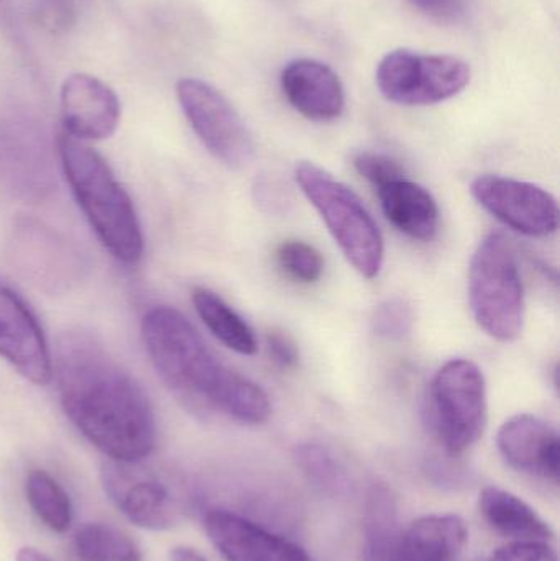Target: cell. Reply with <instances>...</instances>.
Listing matches in <instances>:
<instances>
[{
	"instance_id": "obj_1",
	"label": "cell",
	"mask_w": 560,
	"mask_h": 561,
	"mask_svg": "<svg viewBox=\"0 0 560 561\" xmlns=\"http://www.w3.org/2000/svg\"><path fill=\"white\" fill-rule=\"evenodd\" d=\"M53 376L65 414L118 463H140L157 447L148 396L91 333L66 332L56 346Z\"/></svg>"
},
{
	"instance_id": "obj_2",
	"label": "cell",
	"mask_w": 560,
	"mask_h": 561,
	"mask_svg": "<svg viewBox=\"0 0 560 561\" xmlns=\"http://www.w3.org/2000/svg\"><path fill=\"white\" fill-rule=\"evenodd\" d=\"M141 336L160 378L194 408L220 412L243 424L268 421L272 404L266 392L224 365L180 310L170 306L148 310Z\"/></svg>"
},
{
	"instance_id": "obj_3",
	"label": "cell",
	"mask_w": 560,
	"mask_h": 561,
	"mask_svg": "<svg viewBox=\"0 0 560 561\" xmlns=\"http://www.w3.org/2000/svg\"><path fill=\"white\" fill-rule=\"evenodd\" d=\"M56 147L66 181L99 242L117 262L137 265L144 255L140 220L107 161L66 131L58 135Z\"/></svg>"
},
{
	"instance_id": "obj_4",
	"label": "cell",
	"mask_w": 560,
	"mask_h": 561,
	"mask_svg": "<svg viewBox=\"0 0 560 561\" xmlns=\"http://www.w3.org/2000/svg\"><path fill=\"white\" fill-rule=\"evenodd\" d=\"M296 181L355 272L377 278L384 268V236L357 194L308 161L296 168Z\"/></svg>"
},
{
	"instance_id": "obj_5",
	"label": "cell",
	"mask_w": 560,
	"mask_h": 561,
	"mask_svg": "<svg viewBox=\"0 0 560 561\" xmlns=\"http://www.w3.org/2000/svg\"><path fill=\"white\" fill-rule=\"evenodd\" d=\"M469 299L473 319L499 342H515L525 327V289L512 243L489 233L470 262Z\"/></svg>"
},
{
	"instance_id": "obj_6",
	"label": "cell",
	"mask_w": 560,
	"mask_h": 561,
	"mask_svg": "<svg viewBox=\"0 0 560 561\" xmlns=\"http://www.w3.org/2000/svg\"><path fill=\"white\" fill-rule=\"evenodd\" d=\"M487 382L470 359L447 362L434 376L427 422L450 457H459L479 442L487 425Z\"/></svg>"
},
{
	"instance_id": "obj_7",
	"label": "cell",
	"mask_w": 560,
	"mask_h": 561,
	"mask_svg": "<svg viewBox=\"0 0 560 561\" xmlns=\"http://www.w3.org/2000/svg\"><path fill=\"white\" fill-rule=\"evenodd\" d=\"M470 75V66L457 56L395 49L378 65L377 85L395 104L433 105L460 94Z\"/></svg>"
},
{
	"instance_id": "obj_8",
	"label": "cell",
	"mask_w": 560,
	"mask_h": 561,
	"mask_svg": "<svg viewBox=\"0 0 560 561\" xmlns=\"http://www.w3.org/2000/svg\"><path fill=\"white\" fill-rule=\"evenodd\" d=\"M176 95L194 134L220 163L243 168L252 161V134L222 92L201 79L184 78L178 81Z\"/></svg>"
},
{
	"instance_id": "obj_9",
	"label": "cell",
	"mask_w": 560,
	"mask_h": 561,
	"mask_svg": "<svg viewBox=\"0 0 560 561\" xmlns=\"http://www.w3.org/2000/svg\"><path fill=\"white\" fill-rule=\"evenodd\" d=\"M470 193L487 213L523 236L545 239L558 230V201L541 186L483 174L473 180Z\"/></svg>"
},
{
	"instance_id": "obj_10",
	"label": "cell",
	"mask_w": 560,
	"mask_h": 561,
	"mask_svg": "<svg viewBox=\"0 0 560 561\" xmlns=\"http://www.w3.org/2000/svg\"><path fill=\"white\" fill-rule=\"evenodd\" d=\"M140 463L108 460L102 468L105 494L135 526L157 533L171 529L181 517L180 501L170 484Z\"/></svg>"
},
{
	"instance_id": "obj_11",
	"label": "cell",
	"mask_w": 560,
	"mask_h": 561,
	"mask_svg": "<svg viewBox=\"0 0 560 561\" xmlns=\"http://www.w3.org/2000/svg\"><path fill=\"white\" fill-rule=\"evenodd\" d=\"M0 358L36 386L53 379V356L38 319L22 297L0 283Z\"/></svg>"
},
{
	"instance_id": "obj_12",
	"label": "cell",
	"mask_w": 560,
	"mask_h": 561,
	"mask_svg": "<svg viewBox=\"0 0 560 561\" xmlns=\"http://www.w3.org/2000/svg\"><path fill=\"white\" fill-rule=\"evenodd\" d=\"M62 127L81 141L105 140L117 130L121 101L101 79L85 72L68 76L61 85Z\"/></svg>"
},
{
	"instance_id": "obj_13",
	"label": "cell",
	"mask_w": 560,
	"mask_h": 561,
	"mask_svg": "<svg viewBox=\"0 0 560 561\" xmlns=\"http://www.w3.org/2000/svg\"><path fill=\"white\" fill-rule=\"evenodd\" d=\"M204 527L217 552L227 561H316L285 537L229 511H207Z\"/></svg>"
},
{
	"instance_id": "obj_14",
	"label": "cell",
	"mask_w": 560,
	"mask_h": 561,
	"mask_svg": "<svg viewBox=\"0 0 560 561\" xmlns=\"http://www.w3.org/2000/svg\"><path fill=\"white\" fill-rule=\"evenodd\" d=\"M496 447L513 470L559 483V435L542 419L532 414L508 419L496 435Z\"/></svg>"
},
{
	"instance_id": "obj_15",
	"label": "cell",
	"mask_w": 560,
	"mask_h": 561,
	"mask_svg": "<svg viewBox=\"0 0 560 561\" xmlns=\"http://www.w3.org/2000/svg\"><path fill=\"white\" fill-rule=\"evenodd\" d=\"M282 89L295 111L309 121L331 122L345 107L344 85L324 62L296 59L282 72Z\"/></svg>"
},
{
	"instance_id": "obj_16",
	"label": "cell",
	"mask_w": 560,
	"mask_h": 561,
	"mask_svg": "<svg viewBox=\"0 0 560 561\" xmlns=\"http://www.w3.org/2000/svg\"><path fill=\"white\" fill-rule=\"evenodd\" d=\"M15 256L20 270L39 286H66L79 272L78 259L65 240L38 224H23L15 233Z\"/></svg>"
},
{
	"instance_id": "obj_17",
	"label": "cell",
	"mask_w": 560,
	"mask_h": 561,
	"mask_svg": "<svg viewBox=\"0 0 560 561\" xmlns=\"http://www.w3.org/2000/svg\"><path fill=\"white\" fill-rule=\"evenodd\" d=\"M469 540L467 524L454 514L421 517L401 529L390 561H457Z\"/></svg>"
},
{
	"instance_id": "obj_18",
	"label": "cell",
	"mask_w": 560,
	"mask_h": 561,
	"mask_svg": "<svg viewBox=\"0 0 560 561\" xmlns=\"http://www.w3.org/2000/svg\"><path fill=\"white\" fill-rule=\"evenodd\" d=\"M388 222L410 239L431 242L439 230V206L433 194L407 178L377 187Z\"/></svg>"
},
{
	"instance_id": "obj_19",
	"label": "cell",
	"mask_w": 560,
	"mask_h": 561,
	"mask_svg": "<svg viewBox=\"0 0 560 561\" xmlns=\"http://www.w3.org/2000/svg\"><path fill=\"white\" fill-rule=\"evenodd\" d=\"M480 513L490 527L516 540L552 542L555 530L522 497L502 488L487 486L480 493Z\"/></svg>"
},
{
	"instance_id": "obj_20",
	"label": "cell",
	"mask_w": 560,
	"mask_h": 561,
	"mask_svg": "<svg viewBox=\"0 0 560 561\" xmlns=\"http://www.w3.org/2000/svg\"><path fill=\"white\" fill-rule=\"evenodd\" d=\"M400 534L397 496L387 484H372L364 507L365 561H390Z\"/></svg>"
},
{
	"instance_id": "obj_21",
	"label": "cell",
	"mask_w": 560,
	"mask_h": 561,
	"mask_svg": "<svg viewBox=\"0 0 560 561\" xmlns=\"http://www.w3.org/2000/svg\"><path fill=\"white\" fill-rule=\"evenodd\" d=\"M193 304L204 325L227 348L239 355H255L259 350L255 332L219 294L206 287H196L193 290Z\"/></svg>"
},
{
	"instance_id": "obj_22",
	"label": "cell",
	"mask_w": 560,
	"mask_h": 561,
	"mask_svg": "<svg viewBox=\"0 0 560 561\" xmlns=\"http://www.w3.org/2000/svg\"><path fill=\"white\" fill-rule=\"evenodd\" d=\"M76 556L81 561H144L138 543L108 524L89 523L76 533Z\"/></svg>"
},
{
	"instance_id": "obj_23",
	"label": "cell",
	"mask_w": 560,
	"mask_h": 561,
	"mask_svg": "<svg viewBox=\"0 0 560 561\" xmlns=\"http://www.w3.org/2000/svg\"><path fill=\"white\" fill-rule=\"evenodd\" d=\"M26 500L48 529L68 533L72 524V504L61 484L45 470H32L26 477Z\"/></svg>"
},
{
	"instance_id": "obj_24",
	"label": "cell",
	"mask_w": 560,
	"mask_h": 561,
	"mask_svg": "<svg viewBox=\"0 0 560 561\" xmlns=\"http://www.w3.org/2000/svg\"><path fill=\"white\" fill-rule=\"evenodd\" d=\"M296 465L322 493L344 494L351 486L347 468L334 451L318 442H306L295 450Z\"/></svg>"
},
{
	"instance_id": "obj_25",
	"label": "cell",
	"mask_w": 560,
	"mask_h": 561,
	"mask_svg": "<svg viewBox=\"0 0 560 561\" xmlns=\"http://www.w3.org/2000/svg\"><path fill=\"white\" fill-rule=\"evenodd\" d=\"M279 268L299 283H316L324 273V259L319 250L299 240H292L279 245L276 252Z\"/></svg>"
},
{
	"instance_id": "obj_26",
	"label": "cell",
	"mask_w": 560,
	"mask_h": 561,
	"mask_svg": "<svg viewBox=\"0 0 560 561\" xmlns=\"http://www.w3.org/2000/svg\"><path fill=\"white\" fill-rule=\"evenodd\" d=\"M414 325V310L408 300L393 297L375 307L372 313V329L378 336L400 340L410 335Z\"/></svg>"
},
{
	"instance_id": "obj_27",
	"label": "cell",
	"mask_w": 560,
	"mask_h": 561,
	"mask_svg": "<svg viewBox=\"0 0 560 561\" xmlns=\"http://www.w3.org/2000/svg\"><path fill=\"white\" fill-rule=\"evenodd\" d=\"M354 167L362 178L374 184L375 187L384 186L390 181L404 176L403 167L387 154L364 151L354 158Z\"/></svg>"
},
{
	"instance_id": "obj_28",
	"label": "cell",
	"mask_w": 560,
	"mask_h": 561,
	"mask_svg": "<svg viewBox=\"0 0 560 561\" xmlns=\"http://www.w3.org/2000/svg\"><path fill=\"white\" fill-rule=\"evenodd\" d=\"M81 0H38L35 15L39 25L52 33H65L75 25Z\"/></svg>"
},
{
	"instance_id": "obj_29",
	"label": "cell",
	"mask_w": 560,
	"mask_h": 561,
	"mask_svg": "<svg viewBox=\"0 0 560 561\" xmlns=\"http://www.w3.org/2000/svg\"><path fill=\"white\" fill-rule=\"evenodd\" d=\"M487 561H559V559L549 542L516 540L496 550Z\"/></svg>"
},
{
	"instance_id": "obj_30",
	"label": "cell",
	"mask_w": 560,
	"mask_h": 561,
	"mask_svg": "<svg viewBox=\"0 0 560 561\" xmlns=\"http://www.w3.org/2000/svg\"><path fill=\"white\" fill-rule=\"evenodd\" d=\"M266 348H268L273 362L282 368H293L298 365V346L288 333L282 332V330H270L266 333Z\"/></svg>"
},
{
	"instance_id": "obj_31",
	"label": "cell",
	"mask_w": 560,
	"mask_h": 561,
	"mask_svg": "<svg viewBox=\"0 0 560 561\" xmlns=\"http://www.w3.org/2000/svg\"><path fill=\"white\" fill-rule=\"evenodd\" d=\"M427 15L441 20H456L466 12L469 0H410Z\"/></svg>"
},
{
	"instance_id": "obj_32",
	"label": "cell",
	"mask_w": 560,
	"mask_h": 561,
	"mask_svg": "<svg viewBox=\"0 0 560 561\" xmlns=\"http://www.w3.org/2000/svg\"><path fill=\"white\" fill-rule=\"evenodd\" d=\"M170 561H207L197 550L191 547H174L170 552Z\"/></svg>"
},
{
	"instance_id": "obj_33",
	"label": "cell",
	"mask_w": 560,
	"mask_h": 561,
	"mask_svg": "<svg viewBox=\"0 0 560 561\" xmlns=\"http://www.w3.org/2000/svg\"><path fill=\"white\" fill-rule=\"evenodd\" d=\"M16 561H53L45 553L39 552L38 549H33V547H23V549L19 550L16 553Z\"/></svg>"
}]
</instances>
